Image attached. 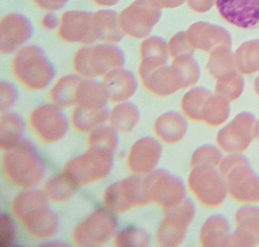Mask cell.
Instances as JSON below:
<instances>
[{
	"label": "cell",
	"instance_id": "cb8c5ba5",
	"mask_svg": "<svg viewBox=\"0 0 259 247\" xmlns=\"http://www.w3.org/2000/svg\"><path fill=\"white\" fill-rule=\"evenodd\" d=\"M25 124L22 117L15 113L5 112L0 119V147L8 150L22 140Z\"/></svg>",
	"mask_w": 259,
	"mask_h": 247
},
{
	"label": "cell",
	"instance_id": "7a4b0ae2",
	"mask_svg": "<svg viewBox=\"0 0 259 247\" xmlns=\"http://www.w3.org/2000/svg\"><path fill=\"white\" fill-rule=\"evenodd\" d=\"M3 169L9 181L25 188L40 183L46 173L45 161L34 145L27 140H22L6 150L3 156Z\"/></svg>",
	"mask_w": 259,
	"mask_h": 247
},
{
	"label": "cell",
	"instance_id": "8992f818",
	"mask_svg": "<svg viewBox=\"0 0 259 247\" xmlns=\"http://www.w3.org/2000/svg\"><path fill=\"white\" fill-rule=\"evenodd\" d=\"M113 163L112 154L90 148L85 153L68 161L65 166L64 173L78 186L87 185L107 177Z\"/></svg>",
	"mask_w": 259,
	"mask_h": 247
},
{
	"label": "cell",
	"instance_id": "4316f807",
	"mask_svg": "<svg viewBox=\"0 0 259 247\" xmlns=\"http://www.w3.org/2000/svg\"><path fill=\"white\" fill-rule=\"evenodd\" d=\"M187 125L177 114H166L157 121L155 131L158 137L166 144L180 142L186 135Z\"/></svg>",
	"mask_w": 259,
	"mask_h": 247
},
{
	"label": "cell",
	"instance_id": "d590c367",
	"mask_svg": "<svg viewBox=\"0 0 259 247\" xmlns=\"http://www.w3.org/2000/svg\"><path fill=\"white\" fill-rule=\"evenodd\" d=\"M95 4L103 7L115 6L120 0H92Z\"/></svg>",
	"mask_w": 259,
	"mask_h": 247
},
{
	"label": "cell",
	"instance_id": "1f68e13d",
	"mask_svg": "<svg viewBox=\"0 0 259 247\" xmlns=\"http://www.w3.org/2000/svg\"><path fill=\"white\" fill-rule=\"evenodd\" d=\"M223 154L216 147L211 145H203L194 152L191 159V166L208 164L219 166Z\"/></svg>",
	"mask_w": 259,
	"mask_h": 247
},
{
	"label": "cell",
	"instance_id": "44dd1931",
	"mask_svg": "<svg viewBox=\"0 0 259 247\" xmlns=\"http://www.w3.org/2000/svg\"><path fill=\"white\" fill-rule=\"evenodd\" d=\"M109 115L107 107L87 108L77 105L71 115V122L78 132L89 133L105 123Z\"/></svg>",
	"mask_w": 259,
	"mask_h": 247
},
{
	"label": "cell",
	"instance_id": "4fadbf2b",
	"mask_svg": "<svg viewBox=\"0 0 259 247\" xmlns=\"http://www.w3.org/2000/svg\"><path fill=\"white\" fill-rule=\"evenodd\" d=\"M59 38L68 43L90 45L97 42L94 13L85 11H69L62 15Z\"/></svg>",
	"mask_w": 259,
	"mask_h": 247
},
{
	"label": "cell",
	"instance_id": "7402d4cb",
	"mask_svg": "<svg viewBox=\"0 0 259 247\" xmlns=\"http://www.w3.org/2000/svg\"><path fill=\"white\" fill-rule=\"evenodd\" d=\"M82 80L75 75H65L59 78L51 90L50 98L53 102L61 108L77 104L78 89Z\"/></svg>",
	"mask_w": 259,
	"mask_h": 247
},
{
	"label": "cell",
	"instance_id": "9c48e42d",
	"mask_svg": "<svg viewBox=\"0 0 259 247\" xmlns=\"http://www.w3.org/2000/svg\"><path fill=\"white\" fill-rule=\"evenodd\" d=\"M117 225V219L112 212L104 209L97 210L74 230V243L79 246L103 245L114 235Z\"/></svg>",
	"mask_w": 259,
	"mask_h": 247
},
{
	"label": "cell",
	"instance_id": "4dcf8cb0",
	"mask_svg": "<svg viewBox=\"0 0 259 247\" xmlns=\"http://www.w3.org/2000/svg\"><path fill=\"white\" fill-rule=\"evenodd\" d=\"M149 234L142 228L129 227L118 233L115 245L119 247H145L149 245Z\"/></svg>",
	"mask_w": 259,
	"mask_h": 247
},
{
	"label": "cell",
	"instance_id": "5b68a950",
	"mask_svg": "<svg viewBox=\"0 0 259 247\" xmlns=\"http://www.w3.org/2000/svg\"><path fill=\"white\" fill-rule=\"evenodd\" d=\"M124 64V55L113 44L104 43L85 46L78 50L73 58L76 72L85 77L105 76Z\"/></svg>",
	"mask_w": 259,
	"mask_h": 247
},
{
	"label": "cell",
	"instance_id": "ba28073f",
	"mask_svg": "<svg viewBox=\"0 0 259 247\" xmlns=\"http://www.w3.org/2000/svg\"><path fill=\"white\" fill-rule=\"evenodd\" d=\"M143 188L149 202H156L165 210L173 209L186 198L184 182L165 170L149 173L143 179Z\"/></svg>",
	"mask_w": 259,
	"mask_h": 247
},
{
	"label": "cell",
	"instance_id": "7c38bea8",
	"mask_svg": "<svg viewBox=\"0 0 259 247\" xmlns=\"http://www.w3.org/2000/svg\"><path fill=\"white\" fill-rule=\"evenodd\" d=\"M29 121L33 132L46 143L61 140L69 128L68 117L55 104H45L34 108Z\"/></svg>",
	"mask_w": 259,
	"mask_h": 247
},
{
	"label": "cell",
	"instance_id": "ffe728a7",
	"mask_svg": "<svg viewBox=\"0 0 259 247\" xmlns=\"http://www.w3.org/2000/svg\"><path fill=\"white\" fill-rule=\"evenodd\" d=\"M95 29L97 41L114 44L121 40L123 34L119 16L115 11L100 10L94 13Z\"/></svg>",
	"mask_w": 259,
	"mask_h": 247
},
{
	"label": "cell",
	"instance_id": "8d00e7d4",
	"mask_svg": "<svg viewBox=\"0 0 259 247\" xmlns=\"http://www.w3.org/2000/svg\"><path fill=\"white\" fill-rule=\"evenodd\" d=\"M256 136L259 140V123L258 124L257 128L256 129Z\"/></svg>",
	"mask_w": 259,
	"mask_h": 247
},
{
	"label": "cell",
	"instance_id": "5bb4252c",
	"mask_svg": "<svg viewBox=\"0 0 259 247\" xmlns=\"http://www.w3.org/2000/svg\"><path fill=\"white\" fill-rule=\"evenodd\" d=\"M220 15L229 24L243 30L259 27V0H216Z\"/></svg>",
	"mask_w": 259,
	"mask_h": 247
},
{
	"label": "cell",
	"instance_id": "e0dca14e",
	"mask_svg": "<svg viewBox=\"0 0 259 247\" xmlns=\"http://www.w3.org/2000/svg\"><path fill=\"white\" fill-rule=\"evenodd\" d=\"M161 152V145L158 140L151 137L143 138L132 146L127 167L134 174H149L158 164Z\"/></svg>",
	"mask_w": 259,
	"mask_h": 247
},
{
	"label": "cell",
	"instance_id": "d6a6232c",
	"mask_svg": "<svg viewBox=\"0 0 259 247\" xmlns=\"http://www.w3.org/2000/svg\"><path fill=\"white\" fill-rule=\"evenodd\" d=\"M17 232L13 219L7 213L0 216V246L9 247L15 245Z\"/></svg>",
	"mask_w": 259,
	"mask_h": 247
},
{
	"label": "cell",
	"instance_id": "484cf974",
	"mask_svg": "<svg viewBox=\"0 0 259 247\" xmlns=\"http://www.w3.org/2000/svg\"><path fill=\"white\" fill-rule=\"evenodd\" d=\"M237 230L246 237L251 246L259 245V208L244 207L235 215Z\"/></svg>",
	"mask_w": 259,
	"mask_h": 247
},
{
	"label": "cell",
	"instance_id": "3957f363",
	"mask_svg": "<svg viewBox=\"0 0 259 247\" xmlns=\"http://www.w3.org/2000/svg\"><path fill=\"white\" fill-rule=\"evenodd\" d=\"M16 79L31 91L46 89L54 78L56 71L45 51L36 45L21 48L12 63Z\"/></svg>",
	"mask_w": 259,
	"mask_h": 247
},
{
	"label": "cell",
	"instance_id": "8fae6325",
	"mask_svg": "<svg viewBox=\"0 0 259 247\" xmlns=\"http://www.w3.org/2000/svg\"><path fill=\"white\" fill-rule=\"evenodd\" d=\"M103 198L105 206L115 213H124L149 203L143 188V179L139 177L126 178L111 184L106 189Z\"/></svg>",
	"mask_w": 259,
	"mask_h": 247
},
{
	"label": "cell",
	"instance_id": "603a6c76",
	"mask_svg": "<svg viewBox=\"0 0 259 247\" xmlns=\"http://www.w3.org/2000/svg\"><path fill=\"white\" fill-rule=\"evenodd\" d=\"M143 2H138L122 11L119 22L122 32L133 36H140L147 29V17Z\"/></svg>",
	"mask_w": 259,
	"mask_h": 247
},
{
	"label": "cell",
	"instance_id": "6da1fadb",
	"mask_svg": "<svg viewBox=\"0 0 259 247\" xmlns=\"http://www.w3.org/2000/svg\"><path fill=\"white\" fill-rule=\"evenodd\" d=\"M13 210L32 236L47 239L56 234L57 217L49 207L45 193L31 190L18 194L14 200Z\"/></svg>",
	"mask_w": 259,
	"mask_h": 247
},
{
	"label": "cell",
	"instance_id": "836d02e7",
	"mask_svg": "<svg viewBox=\"0 0 259 247\" xmlns=\"http://www.w3.org/2000/svg\"><path fill=\"white\" fill-rule=\"evenodd\" d=\"M0 93L1 111L6 112L15 103L18 98L17 89L12 83L4 80L0 84Z\"/></svg>",
	"mask_w": 259,
	"mask_h": 247
},
{
	"label": "cell",
	"instance_id": "f1b7e54d",
	"mask_svg": "<svg viewBox=\"0 0 259 247\" xmlns=\"http://www.w3.org/2000/svg\"><path fill=\"white\" fill-rule=\"evenodd\" d=\"M78 186L64 173L49 180L45 186V194L51 201L64 202L72 197Z\"/></svg>",
	"mask_w": 259,
	"mask_h": 247
},
{
	"label": "cell",
	"instance_id": "d6986e66",
	"mask_svg": "<svg viewBox=\"0 0 259 247\" xmlns=\"http://www.w3.org/2000/svg\"><path fill=\"white\" fill-rule=\"evenodd\" d=\"M230 236L228 221L222 215H214L207 219L201 229V245L205 247L228 246Z\"/></svg>",
	"mask_w": 259,
	"mask_h": 247
},
{
	"label": "cell",
	"instance_id": "2e32d148",
	"mask_svg": "<svg viewBox=\"0 0 259 247\" xmlns=\"http://www.w3.org/2000/svg\"><path fill=\"white\" fill-rule=\"evenodd\" d=\"M0 33V52L10 54L31 38L33 26L25 16L9 14L2 18Z\"/></svg>",
	"mask_w": 259,
	"mask_h": 247
},
{
	"label": "cell",
	"instance_id": "52a82bcc",
	"mask_svg": "<svg viewBox=\"0 0 259 247\" xmlns=\"http://www.w3.org/2000/svg\"><path fill=\"white\" fill-rule=\"evenodd\" d=\"M217 166L202 164L191 166L188 184L203 206L216 208L223 204L227 196L226 182Z\"/></svg>",
	"mask_w": 259,
	"mask_h": 247
},
{
	"label": "cell",
	"instance_id": "30bf717a",
	"mask_svg": "<svg viewBox=\"0 0 259 247\" xmlns=\"http://www.w3.org/2000/svg\"><path fill=\"white\" fill-rule=\"evenodd\" d=\"M195 216V207L189 198L173 209L165 210V216L157 231L159 246L175 247L184 241L189 225Z\"/></svg>",
	"mask_w": 259,
	"mask_h": 247
},
{
	"label": "cell",
	"instance_id": "83f0119b",
	"mask_svg": "<svg viewBox=\"0 0 259 247\" xmlns=\"http://www.w3.org/2000/svg\"><path fill=\"white\" fill-rule=\"evenodd\" d=\"M138 119L137 108L129 103L115 106L109 115L111 127L119 133H126L133 130Z\"/></svg>",
	"mask_w": 259,
	"mask_h": 247
},
{
	"label": "cell",
	"instance_id": "ac0fdd59",
	"mask_svg": "<svg viewBox=\"0 0 259 247\" xmlns=\"http://www.w3.org/2000/svg\"><path fill=\"white\" fill-rule=\"evenodd\" d=\"M108 100L122 102L131 98L136 90L135 78L128 71L121 68L113 70L104 76L103 81Z\"/></svg>",
	"mask_w": 259,
	"mask_h": 247
},
{
	"label": "cell",
	"instance_id": "f546056e",
	"mask_svg": "<svg viewBox=\"0 0 259 247\" xmlns=\"http://www.w3.org/2000/svg\"><path fill=\"white\" fill-rule=\"evenodd\" d=\"M117 132L112 127L101 126L92 131L89 138L90 148L113 154L118 145Z\"/></svg>",
	"mask_w": 259,
	"mask_h": 247
},
{
	"label": "cell",
	"instance_id": "9a60e30c",
	"mask_svg": "<svg viewBox=\"0 0 259 247\" xmlns=\"http://www.w3.org/2000/svg\"><path fill=\"white\" fill-rule=\"evenodd\" d=\"M255 135L253 117L242 114L219 132L217 142L224 151L238 153L249 147Z\"/></svg>",
	"mask_w": 259,
	"mask_h": 247
},
{
	"label": "cell",
	"instance_id": "e575fe53",
	"mask_svg": "<svg viewBox=\"0 0 259 247\" xmlns=\"http://www.w3.org/2000/svg\"><path fill=\"white\" fill-rule=\"evenodd\" d=\"M38 8L46 11H59L66 6L69 0H32Z\"/></svg>",
	"mask_w": 259,
	"mask_h": 247
},
{
	"label": "cell",
	"instance_id": "d4e9b609",
	"mask_svg": "<svg viewBox=\"0 0 259 247\" xmlns=\"http://www.w3.org/2000/svg\"><path fill=\"white\" fill-rule=\"evenodd\" d=\"M107 92L103 82L94 79H82L77 92V105L87 108L106 107Z\"/></svg>",
	"mask_w": 259,
	"mask_h": 247
},
{
	"label": "cell",
	"instance_id": "277c9868",
	"mask_svg": "<svg viewBox=\"0 0 259 247\" xmlns=\"http://www.w3.org/2000/svg\"><path fill=\"white\" fill-rule=\"evenodd\" d=\"M220 172L231 197L243 203L259 202V175L246 157L232 154L222 160Z\"/></svg>",
	"mask_w": 259,
	"mask_h": 247
}]
</instances>
